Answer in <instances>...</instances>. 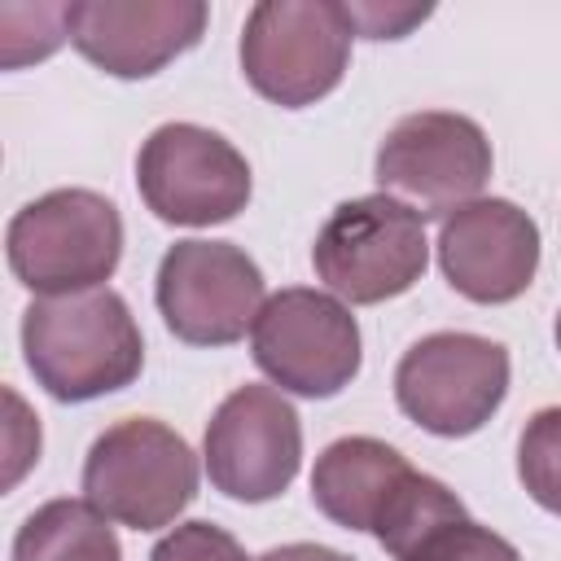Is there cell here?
I'll return each mask as SVG.
<instances>
[{
    "mask_svg": "<svg viewBox=\"0 0 561 561\" xmlns=\"http://www.w3.org/2000/svg\"><path fill=\"white\" fill-rule=\"evenodd\" d=\"M70 44L114 79H149L206 31L202 0H75L66 4Z\"/></svg>",
    "mask_w": 561,
    "mask_h": 561,
    "instance_id": "7c38bea8",
    "label": "cell"
},
{
    "mask_svg": "<svg viewBox=\"0 0 561 561\" xmlns=\"http://www.w3.org/2000/svg\"><path fill=\"white\" fill-rule=\"evenodd\" d=\"M438 263L447 285L469 302H513L535 280L539 224L504 197H478L443 219Z\"/></svg>",
    "mask_w": 561,
    "mask_h": 561,
    "instance_id": "4fadbf2b",
    "label": "cell"
},
{
    "mask_svg": "<svg viewBox=\"0 0 561 561\" xmlns=\"http://www.w3.org/2000/svg\"><path fill=\"white\" fill-rule=\"evenodd\" d=\"M250 351L280 390L329 399L359 373V324L333 294L294 285L263 302Z\"/></svg>",
    "mask_w": 561,
    "mask_h": 561,
    "instance_id": "9c48e42d",
    "label": "cell"
},
{
    "mask_svg": "<svg viewBox=\"0 0 561 561\" xmlns=\"http://www.w3.org/2000/svg\"><path fill=\"white\" fill-rule=\"evenodd\" d=\"M412 473L416 469L381 438H368V434L337 438L320 451L311 469V500L342 530L373 535Z\"/></svg>",
    "mask_w": 561,
    "mask_h": 561,
    "instance_id": "5bb4252c",
    "label": "cell"
},
{
    "mask_svg": "<svg viewBox=\"0 0 561 561\" xmlns=\"http://www.w3.org/2000/svg\"><path fill=\"white\" fill-rule=\"evenodd\" d=\"M508 394V351L478 333H430L394 368V399L408 421L438 438L482 430Z\"/></svg>",
    "mask_w": 561,
    "mask_h": 561,
    "instance_id": "8992f818",
    "label": "cell"
},
{
    "mask_svg": "<svg viewBox=\"0 0 561 561\" xmlns=\"http://www.w3.org/2000/svg\"><path fill=\"white\" fill-rule=\"evenodd\" d=\"M136 188L162 224L210 228L245 210L250 162L210 127L162 123L136 153Z\"/></svg>",
    "mask_w": 561,
    "mask_h": 561,
    "instance_id": "ba28073f",
    "label": "cell"
},
{
    "mask_svg": "<svg viewBox=\"0 0 561 561\" xmlns=\"http://www.w3.org/2000/svg\"><path fill=\"white\" fill-rule=\"evenodd\" d=\"M202 456L215 491L228 500H276L302 465V425L294 403L272 386L232 390L206 425Z\"/></svg>",
    "mask_w": 561,
    "mask_h": 561,
    "instance_id": "8fae6325",
    "label": "cell"
},
{
    "mask_svg": "<svg viewBox=\"0 0 561 561\" xmlns=\"http://www.w3.org/2000/svg\"><path fill=\"white\" fill-rule=\"evenodd\" d=\"M13 561H123V548L110 517L88 500H48L22 522Z\"/></svg>",
    "mask_w": 561,
    "mask_h": 561,
    "instance_id": "9a60e30c",
    "label": "cell"
},
{
    "mask_svg": "<svg viewBox=\"0 0 561 561\" xmlns=\"http://www.w3.org/2000/svg\"><path fill=\"white\" fill-rule=\"evenodd\" d=\"M460 517H469V513L456 500V491H447L438 478H430V473L416 469L403 482V491L394 495V504L386 508V517H381V526L373 535H377V543L394 561H408L434 530H443L447 522H460Z\"/></svg>",
    "mask_w": 561,
    "mask_h": 561,
    "instance_id": "2e32d148",
    "label": "cell"
},
{
    "mask_svg": "<svg viewBox=\"0 0 561 561\" xmlns=\"http://www.w3.org/2000/svg\"><path fill=\"white\" fill-rule=\"evenodd\" d=\"M351 35L346 9L333 0H263L241 26V70L272 105L302 110L342 83Z\"/></svg>",
    "mask_w": 561,
    "mask_h": 561,
    "instance_id": "3957f363",
    "label": "cell"
},
{
    "mask_svg": "<svg viewBox=\"0 0 561 561\" xmlns=\"http://www.w3.org/2000/svg\"><path fill=\"white\" fill-rule=\"evenodd\" d=\"M259 561H351V557L337 548H324V543H280V548L263 552Z\"/></svg>",
    "mask_w": 561,
    "mask_h": 561,
    "instance_id": "7402d4cb",
    "label": "cell"
},
{
    "mask_svg": "<svg viewBox=\"0 0 561 561\" xmlns=\"http://www.w3.org/2000/svg\"><path fill=\"white\" fill-rule=\"evenodd\" d=\"M66 31V4H0V61L18 70L26 61L48 57Z\"/></svg>",
    "mask_w": 561,
    "mask_h": 561,
    "instance_id": "ac0fdd59",
    "label": "cell"
},
{
    "mask_svg": "<svg viewBox=\"0 0 561 561\" xmlns=\"http://www.w3.org/2000/svg\"><path fill=\"white\" fill-rule=\"evenodd\" d=\"M83 495L118 526L162 530L197 495V456L153 416L118 421L83 460Z\"/></svg>",
    "mask_w": 561,
    "mask_h": 561,
    "instance_id": "277c9868",
    "label": "cell"
},
{
    "mask_svg": "<svg viewBox=\"0 0 561 561\" xmlns=\"http://www.w3.org/2000/svg\"><path fill=\"white\" fill-rule=\"evenodd\" d=\"M158 311L188 346H232L263 311V272L232 241H175L158 263Z\"/></svg>",
    "mask_w": 561,
    "mask_h": 561,
    "instance_id": "30bf717a",
    "label": "cell"
},
{
    "mask_svg": "<svg viewBox=\"0 0 561 561\" xmlns=\"http://www.w3.org/2000/svg\"><path fill=\"white\" fill-rule=\"evenodd\" d=\"M517 478L539 508L561 517V408H543L526 421L517 443Z\"/></svg>",
    "mask_w": 561,
    "mask_h": 561,
    "instance_id": "e0dca14e",
    "label": "cell"
},
{
    "mask_svg": "<svg viewBox=\"0 0 561 561\" xmlns=\"http://www.w3.org/2000/svg\"><path fill=\"white\" fill-rule=\"evenodd\" d=\"M552 333H557V346H561V311H557V329Z\"/></svg>",
    "mask_w": 561,
    "mask_h": 561,
    "instance_id": "603a6c76",
    "label": "cell"
},
{
    "mask_svg": "<svg viewBox=\"0 0 561 561\" xmlns=\"http://www.w3.org/2000/svg\"><path fill=\"white\" fill-rule=\"evenodd\" d=\"M9 267L39 298L101 289L123 259L118 206L92 188H53L9 219Z\"/></svg>",
    "mask_w": 561,
    "mask_h": 561,
    "instance_id": "7a4b0ae2",
    "label": "cell"
},
{
    "mask_svg": "<svg viewBox=\"0 0 561 561\" xmlns=\"http://www.w3.org/2000/svg\"><path fill=\"white\" fill-rule=\"evenodd\" d=\"M346 22L364 39H403L416 22L430 18V4H342Z\"/></svg>",
    "mask_w": 561,
    "mask_h": 561,
    "instance_id": "44dd1931",
    "label": "cell"
},
{
    "mask_svg": "<svg viewBox=\"0 0 561 561\" xmlns=\"http://www.w3.org/2000/svg\"><path fill=\"white\" fill-rule=\"evenodd\" d=\"M408 561H522V552L500 539L495 530L460 517V522H447L443 530H434Z\"/></svg>",
    "mask_w": 561,
    "mask_h": 561,
    "instance_id": "d6986e66",
    "label": "cell"
},
{
    "mask_svg": "<svg viewBox=\"0 0 561 561\" xmlns=\"http://www.w3.org/2000/svg\"><path fill=\"white\" fill-rule=\"evenodd\" d=\"M491 180L486 131L451 110H421L399 118L377 149V184L421 219L451 215L478 202Z\"/></svg>",
    "mask_w": 561,
    "mask_h": 561,
    "instance_id": "52a82bcc",
    "label": "cell"
},
{
    "mask_svg": "<svg viewBox=\"0 0 561 561\" xmlns=\"http://www.w3.org/2000/svg\"><path fill=\"white\" fill-rule=\"evenodd\" d=\"M149 561H250L245 548L210 522H184L171 535H162L149 552Z\"/></svg>",
    "mask_w": 561,
    "mask_h": 561,
    "instance_id": "ffe728a7",
    "label": "cell"
},
{
    "mask_svg": "<svg viewBox=\"0 0 561 561\" xmlns=\"http://www.w3.org/2000/svg\"><path fill=\"white\" fill-rule=\"evenodd\" d=\"M311 263L316 276L346 302L368 307L399 298L430 263L425 219L390 193L342 202L316 232Z\"/></svg>",
    "mask_w": 561,
    "mask_h": 561,
    "instance_id": "5b68a950",
    "label": "cell"
},
{
    "mask_svg": "<svg viewBox=\"0 0 561 561\" xmlns=\"http://www.w3.org/2000/svg\"><path fill=\"white\" fill-rule=\"evenodd\" d=\"M22 355L35 381L61 403H88L131 386L145 368V337L114 289L35 298L22 311Z\"/></svg>",
    "mask_w": 561,
    "mask_h": 561,
    "instance_id": "6da1fadb",
    "label": "cell"
}]
</instances>
